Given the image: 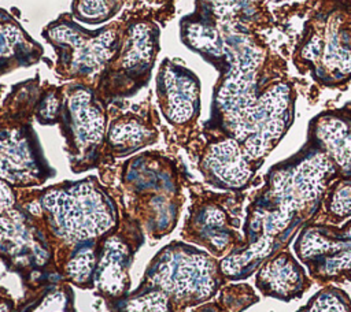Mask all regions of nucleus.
<instances>
[{"label":"nucleus","instance_id":"obj_5","mask_svg":"<svg viewBox=\"0 0 351 312\" xmlns=\"http://www.w3.org/2000/svg\"><path fill=\"white\" fill-rule=\"evenodd\" d=\"M292 249L318 285L351 283V219L340 226L307 223Z\"/></svg>","mask_w":351,"mask_h":312},{"label":"nucleus","instance_id":"obj_24","mask_svg":"<svg viewBox=\"0 0 351 312\" xmlns=\"http://www.w3.org/2000/svg\"><path fill=\"white\" fill-rule=\"evenodd\" d=\"M59 101L55 96H47V99L43 100L40 108H38V112H37V118L43 122V123H47V122H52L56 116V114L59 112Z\"/></svg>","mask_w":351,"mask_h":312},{"label":"nucleus","instance_id":"obj_13","mask_svg":"<svg viewBox=\"0 0 351 312\" xmlns=\"http://www.w3.org/2000/svg\"><path fill=\"white\" fill-rule=\"evenodd\" d=\"M51 36H58L70 42H60L63 48L71 52L69 66L73 73L86 74L101 66L103 62L111 55L112 49V33L88 34L86 30H81L74 25L58 26L51 31Z\"/></svg>","mask_w":351,"mask_h":312},{"label":"nucleus","instance_id":"obj_10","mask_svg":"<svg viewBox=\"0 0 351 312\" xmlns=\"http://www.w3.org/2000/svg\"><path fill=\"white\" fill-rule=\"evenodd\" d=\"M311 285L306 267L288 248L276 252L255 271V286L261 294L285 302L300 298Z\"/></svg>","mask_w":351,"mask_h":312},{"label":"nucleus","instance_id":"obj_15","mask_svg":"<svg viewBox=\"0 0 351 312\" xmlns=\"http://www.w3.org/2000/svg\"><path fill=\"white\" fill-rule=\"evenodd\" d=\"M351 219V178H336L326 189L310 223L340 226Z\"/></svg>","mask_w":351,"mask_h":312},{"label":"nucleus","instance_id":"obj_16","mask_svg":"<svg viewBox=\"0 0 351 312\" xmlns=\"http://www.w3.org/2000/svg\"><path fill=\"white\" fill-rule=\"evenodd\" d=\"M151 130L136 119H122L110 130V142L119 152H132L149 142Z\"/></svg>","mask_w":351,"mask_h":312},{"label":"nucleus","instance_id":"obj_9","mask_svg":"<svg viewBox=\"0 0 351 312\" xmlns=\"http://www.w3.org/2000/svg\"><path fill=\"white\" fill-rule=\"evenodd\" d=\"M307 141L328 156L339 178H351V105L314 116L308 123Z\"/></svg>","mask_w":351,"mask_h":312},{"label":"nucleus","instance_id":"obj_20","mask_svg":"<svg viewBox=\"0 0 351 312\" xmlns=\"http://www.w3.org/2000/svg\"><path fill=\"white\" fill-rule=\"evenodd\" d=\"M154 40L151 37V33L143 27H136L132 31L130 42L128 45V51L125 52L123 66L125 67H133L137 66L136 63H145L149 56H152V48H154Z\"/></svg>","mask_w":351,"mask_h":312},{"label":"nucleus","instance_id":"obj_8","mask_svg":"<svg viewBox=\"0 0 351 312\" xmlns=\"http://www.w3.org/2000/svg\"><path fill=\"white\" fill-rule=\"evenodd\" d=\"M259 167L243 145L226 134L208 144L200 163L207 182L233 192L248 187Z\"/></svg>","mask_w":351,"mask_h":312},{"label":"nucleus","instance_id":"obj_6","mask_svg":"<svg viewBox=\"0 0 351 312\" xmlns=\"http://www.w3.org/2000/svg\"><path fill=\"white\" fill-rule=\"evenodd\" d=\"M241 201L232 197L211 200L196 208L189 238L210 250L214 257H226L245 245L241 224Z\"/></svg>","mask_w":351,"mask_h":312},{"label":"nucleus","instance_id":"obj_12","mask_svg":"<svg viewBox=\"0 0 351 312\" xmlns=\"http://www.w3.org/2000/svg\"><path fill=\"white\" fill-rule=\"evenodd\" d=\"M64 131L75 152L95 149L104 134V114L90 93L80 89L67 97L63 112Z\"/></svg>","mask_w":351,"mask_h":312},{"label":"nucleus","instance_id":"obj_4","mask_svg":"<svg viewBox=\"0 0 351 312\" xmlns=\"http://www.w3.org/2000/svg\"><path fill=\"white\" fill-rule=\"evenodd\" d=\"M43 205L56 233L71 242L99 237L115 223L110 198L90 179L48 190Z\"/></svg>","mask_w":351,"mask_h":312},{"label":"nucleus","instance_id":"obj_19","mask_svg":"<svg viewBox=\"0 0 351 312\" xmlns=\"http://www.w3.org/2000/svg\"><path fill=\"white\" fill-rule=\"evenodd\" d=\"M121 0H74V15L86 23H100L110 19L119 8Z\"/></svg>","mask_w":351,"mask_h":312},{"label":"nucleus","instance_id":"obj_17","mask_svg":"<svg viewBox=\"0 0 351 312\" xmlns=\"http://www.w3.org/2000/svg\"><path fill=\"white\" fill-rule=\"evenodd\" d=\"M296 312H351V298L343 289L325 285Z\"/></svg>","mask_w":351,"mask_h":312},{"label":"nucleus","instance_id":"obj_7","mask_svg":"<svg viewBox=\"0 0 351 312\" xmlns=\"http://www.w3.org/2000/svg\"><path fill=\"white\" fill-rule=\"evenodd\" d=\"M300 55L324 83H341L351 77V30L337 21H328L306 38Z\"/></svg>","mask_w":351,"mask_h":312},{"label":"nucleus","instance_id":"obj_1","mask_svg":"<svg viewBox=\"0 0 351 312\" xmlns=\"http://www.w3.org/2000/svg\"><path fill=\"white\" fill-rule=\"evenodd\" d=\"M339 178L333 163L310 141L263 177L243 224L245 245L219 260L226 281H243L293 242L318 212L328 186Z\"/></svg>","mask_w":351,"mask_h":312},{"label":"nucleus","instance_id":"obj_21","mask_svg":"<svg viewBox=\"0 0 351 312\" xmlns=\"http://www.w3.org/2000/svg\"><path fill=\"white\" fill-rule=\"evenodd\" d=\"M69 275L77 283H85L90 281L95 271V252L90 248H84L74 255L69 264Z\"/></svg>","mask_w":351,"mask_h":312},{"label":"nucleus","instance_id":"obj_14","mask_svg":"<svg viewBox=\"0 0 351 312\" xmlns=\"http://www.w3.org/2000/svg\"><path fill=\"white\" fill-rule=\"evenodd\" d=\"M129 252L125 245L115 239H108L96 268V285L104 291L119 294L128 279Z\"/></svg>","mask_w":351,"mask_h":312},{"label":"nucleus","instance_id":"obj_18","mask_svg":"<svg viewBox=\"0 0 351 312\" xmlns=\"http://www.w3.org/2000/svg\"><path fill=\"white\" fill-rule=\"evenodd\" d=\"M259 301V296L248 283H230L221 289L217 302L211 304L213 312H243Z\"/></svg>","mask_w":351,"mask_h":312},{"label":"nucleus","instance_id":"obj_3","mask_svg":"<svg viewBox=\"0 0 351 312\" xmlns=\"http://www.w3.org/2000/svg\"><path fill=\"white\" fill-rule=\"evenodd\" d=\"M148 281L185 305L210 300L225 283L219 261L193 246L176 244L152 261Z\"/></svg>","mask_w":351,"mask_h":312},{"label":"nucleus","instance_id":"obj_23","mask_svg":"<svg viewBox=\"0 0 351 312\" xmlns=\"http://www.w3.org/2000/svg\"><path fill=\"white\" fill-rule=\"evenodd\" d=\"M29 312H66V304L62 301V296L52 293L45 296L40 305L33 307Z\"/></svg>","mask_w":351,"mask_h":312},{"label":"nucleus","instance_id":"obj_2","mask_svg":"<svg viewBox=\"0 0 351 312\" xmlns=\"http://www.w3.org/2000/svg\"><path fill=\"white\" fill-rule=\"evenodd\" d=\"M295 97L285 82H274L258 92L215 109L223 134L237 140L262 166L293 122Z\"/></svg>","mask_w":351,"mask_h":312},{"label":"nucleus","instance_id":"obj_11","mask_svg":"<svg viewBox=\"0 0 351 312\" xmlns=\"http://www.w3.org/2000/svg\"><path fill=\"white\" fill-rule=\"evenodd\" d=\"M158 96L169 122L184 125L199 112V81L177 64H163L158 75Z\"/></svg>","mask_w":351,"mask_h":312},{"label":"nucleus","instance_id":"obj_22","mask_svg":"<svg viewBox=\"0 0 351 312\" xmlns=\"http://www.w3.org/2000/svg\"><path fill=\"white\" fill-rule=\"evenodd\" d=\"M126 312H169L167 298L162 291H149L129 300Z\"/></svg>","mask_w":351,"mask_h":312}]
</instances>
